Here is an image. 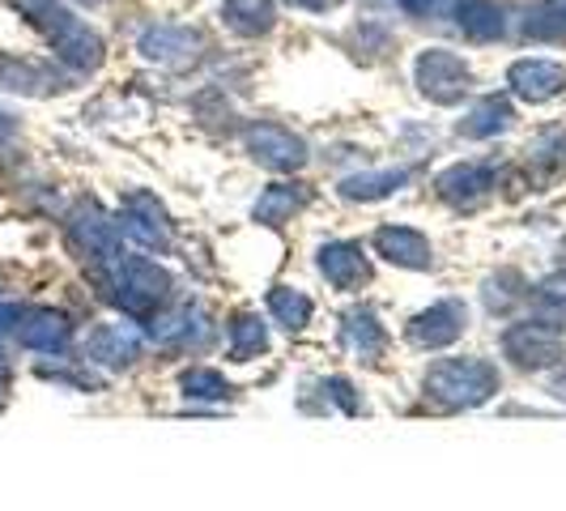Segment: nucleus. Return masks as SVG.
<instances>
[{"mask_svg":"<svg viewBox=\"0 0 566 511\" xmlns=\"http://www.w3.org/2000/svg\"><path fill=\"white\" fill-rule=\"evenodd\" d=\"M13 9L56 48V56L73 73H94L103 64V39L82 18H73L60 0H13Z\"/></svg>","mask_w":566,"mask_h":511,"instance_id":"1","label":"nucleus"},{"mask_svg":"<svg viewBox=\"0 0 566 511\" xmlns=\"http://www.w3.org/2000/svg\"><path fill=\"white\" fill-rule=\"evenodd\" d=\"M426 393L448 409H473L499 393V371L482 358H439L426 371Z\"/></svg>","mask_w":566,"mask_h":511,"instance_id":"2","label":"nucleus"},{"mask_svg":"<svg viewBox=\"0 0 566 511\" xmlns=\"http://www.w3.org/2000/svg\"><path fill=\"white\" fill-rule=\"evenodd\" d=\"M107 282H112V290H115L112 299L133 315V320H149V315L167 303V294H170V273L158 269L154 260H145V255H124L112 273H107Z\"/></svg>","mask_w":566,"mask_h":511,"instance_id":"3","label":"nucleus"},{"mask_svg":"<svg viewBox=\"0 0 566 511\" xmlns=\"http://www.w3.org/2000/svg\"><path fill=\"white\" fill-rule=\"evenodd\" d=\"M413 77H418V90H422L430 103H439V107L460 103L469 94V85H473L469 64L455 56V52H448V48H426V52H418Z\"/></svg>","mask_w":566,"mask_h":511,"instance_id":"4","label":"nucleus"},{"mask_svg":"<svg viewBox=\"0 0 566 511\" xmlns=\"http://www.w3.org/2000/svg\"><path fill=\"white\" fill-rule=\"evenodd\" d=\"M69 239H73V248H77L90 264H98L103 273H112L115 264L124 260V243H119L124 234H119V227H115L98 205H82V209L73 213Z\"/></svg>","mask_w":566,"mask_h":511,"instance_id":"5","label":"nucleus"},{"mask_svg":"<svg viewBox=\"0 0 566 511\" xmlns=\"http://www.w3.org/2000/svg\"><path fill=\"white\" fill-rule=\"evenodd\" d=\"M503 350H507V358H515L528 371L554 367L563 358V333L549 320H524V324H511L503 333Z\"/></svg>","mask_w":566,"mask_h":511,"instance_id":"6","label":"nucleus"},{"mask_svg":"<svg viewBox=\"0 0 566 511\" xmlns=\"http://www.w3.org/2000/svg\"><path fill=\"white\" fill-rule=\"evenodd\" d=\"M115 227H119V234L137 239L142 248H163L170 239L167 209H163V200L154 197V192H145V188H133L124 197V209H119Z\"/></svg>","mask_w":566,"mask_h":511,"instance_id":"7","label":"nucleus"},{"mask_svg":"<svg viewBox=\"0 0 566 511\" xmlns=\"http://www.w3.org/2000/svg\"><path fill=\"white\" fill-rule=\"evenodd\" d=\"M243 145H248V154L255 163L269 170H298L307 163V142L294 137L282 124H252L243 133Z\"/></svg>","mask_w":566,"mask_h":511,"instance_id":"8","label":"nucleus"},{"mask_svg":"<svg viewBox=\"0 0 566 511\" xmlns=\"http://www.w3.org/2000/svg\"><path fill=\"white\" fill-rule=\"evenodd\" d=\"M200 48H205L200 30L175 27V22H154V27H145L142 39H137V52H142L145 60H154V64H188V60L200 56Z\"/></svg>","mask_w":566,"mask_h":511,"instance_id":"9","label":"nucleus"},{"mask_svg":"<svg viewBox=\"0 0 566 511\" xmlns=\"http://www.w3.org/2000/svg\"><path fill=\"white\" fill-rule=\"evenodd\" d=\"M464 328H469V307L460 299H443V303H434V307H426L422 315L409 320V341L422 345V350H443Z\"/></svg>","mask_w":566,"mask_h":511,"instance_id":"10","label":"nucleus"},{"mask_svg":"<svg viewBox=\"0 0 566 511\" xmlns=\"http://www.w3.org/2000/svg\"><path fill=\"white\" fill-rule=\"evenodd\" d=\"M507 85L524 103H549L566 90V69L558 60H515L507 69Z\"/></svg>","mask_w":566,"mask_h":511,"instance_id":"11","label":"nucleus"},{"mask_svg":"<svg viewBox=\"0 0 566 511\" xmlns=\"http://www.w3.org/2000/svg\"><path fill=\"white\" fill-rule=\"evenodd\" d=\"M85 358L98 367H128L142 358V333L133 324H98L85 337Z\"/></svg>","mask_w":566,"mask_h":511,"instance_id":"12","label":"nucleus"},{"mask_svg":"<svg viewBox=\"0 0 566 511\" xmlns=\"http://www.w3.org/2000/svg\"><path fill=\"white\" fill-rule=\"evenodd\" d=\"M490 188H494V167L482 163H455L434 179V192L455 209H473L478 200L490 197Z\"/></svg>","mask_w":566,"mask_h":511,"instance_id":"13","label":"nucleus"},{"mask_svg":"<svg viewBox=\"0 0 566 511\" xmlns=\"http://www.w3.org/2000/svg\"><path fill=\"white\" fill-rule=\"evenodd\" d=\"M13 333H18V341L30 345V350L56 354V350H64L69 337H73V324H69V315L56 312V307H30V312H22Z\"/></svg>","mask_w":566,"mask_h":511,"instance_id":"14","label":"nucleus"},{"mask_svg":"<svg viewBox=\"0 0 566 511\" xmlns=\"http://www.w3.org/2000/svg\"><path fill=\"white\" fill-rule=\"evenodd\" d=\"M375 252L400 269H430V260H434L430 239L413 227H379L375 230Z\"/></svg>","mask_w":566,"mask_h":511,"instance_id":"15","label":"nucleus"},{"mask_svg":"<svg viewBox=\"0 0 566 511\" xmlns=\"http://www.w3.org/2000/svg\"><path fill=\"white\" fill-rule=\"evenodd\" d=\"M319 273L337 290H363L370 282V264L358 243H324L319 248Z\"/></svg>","mask_w":566,"mask_h":511,"instance_id":"16","label":"nucleus"},{"mask_svg":"<svg viewBox=\"0 0 566 511\" xmlns=\"http://www.w3.org/2000/svg\"><path fill=\"white\" fill-rule=\"evenodd\" d=\"M511 124H515V107H511L503 94H490L482 98L473 112L460 119V137H469V142H485V137H499V133H507Z\"/></svg>","mask_w":566,"mask_h":511,"instance_id":"17","label":"nucleus"},{"mask_svg":"<svg viewBox=\"0 0 566 511\" xmlns=\"http://www.w3.org/2000/svg\"><path fill=\"white\" fill-rule=\"evenodd\" d=\"M149 333L163 345H205L213 328H209V315L200 312V307H179V312L170 315H158Z\"/></svg>","mask_w":566,"mask_h":511,"instance_id":"18","label":"nucleus"},{"mask_svg":"<svg viewBox=\"0 0 566 511\" xmlns=\"http://www.w3.org/2000/svg\"><path fill=\"white\" fill-rule=\"evenodd\" d=\"M455 27L464 30V39H473V43H494V39H503V9L494 4V0H460L455 4Z\"/></svg>","mask_w":566,"mask_h":511,"instance_id":"19","label":"nucleus"},{"mask_svg":"<svg viewBox=\"0 0 566 511\" xmlns=\"http://www.w3.org/2000/svg\"><path fill=\"white\" fill-rule=\"evenodd\" d=\"M222 22L243 39H260L277 22V0H227L222 4Z\"/></svg>","mask_w":566,"mask_h":511,"instance_id":"20","label":"nucleus"},{"mask_svg":"<svg viewBox=\"0 0 566 511\" xmlns=\"http://www.w3.org/2000/svg\"><path fill=\"white\" fill-rule=\"evenodd\" d=\"M0 85L4 90H18V94H52V90H64V82H60L52 69L13 56H0Z\"/></svg>","mask_w":566,"mask_h":511,"instance_id":"21","label":"nucleus"},{"mask_svg":"<svg viewBox=\"0 0 566 511\" xmlns=\"http://www.w3.org/2000/svg\"><path fill=\"white\" fill-rule=\"evenodd\" d=\"M340 333H345V345H349L354 354H363V358H379L384 345H388V333H384L379 315L370 312V307H354V312L345 315Z\"/></svg>","mask_w":566,"mask_h":511,"instance_id":"22","label":"nucleus"},{"mask_svg":"<svg viewBox=\"0 0 566 511\" xmlns=\"http://www.w3.org/2000/svg\"><path fill=\"white\" fill-rule=\"evenodd\" d=\"M409 184V170H363V175H349L340 179V197L345 200H384L400 192Z\"/></svg>","mask_w":566,"mask_h":511,"instance_id":"23","label":"nucleus"},{"mask_svg":"<svg viewBox=\"0 0 566 511\" xmlns=\"http://www.w3.org/2000/svg\"><path fill=\"white\" fill-rule=\"evenodd\" d=\"M303 205V188L298 184H273V188H264L260 200L252 205V218L260 227H282L294 218V209Z\"/></svg>","mask_w":566,"mask_h":511,"instance_id":"24","label":"nucleus"},{"mask_svg":"<svg viewBox=\"0 0 566 511\" xmlns=\"http://www.w3.org/2000/svg\"><path fill=\"white\" fill-rule=\"evenodd\" d=\"M269 312H273V320L282 324L285 333H298L312 320V299L303 290H294V285H277V290H269Z\"/></svg>","mask_w":566,"mask_h":511,"instance_id":"25","label":"nucleus"},{"mask_svg":"<svg viewBox=\"0 0 566 511\" xmlns=\"http://www.w3.org/2000/svg\"><path fill=\"white\" fill-rule=\"evenodd\" d=\"M269 350V328L260 324V315L243 312L230 320V358L234 363H248L255 354H264Z\"/></svg>","mask_w":566,"mask_h":511,"instance_id":"26","label":"nucleus"},{"mask_svg":"<svg viewBox=\"0 0 566 511\" xmlns=\"http://www.w3.org/2000/svg\"><path fill=\"white\" fill-rule=\"evenodd\" d=\"M524 299H528L524 278H520V273H511V269L485 282V307H490V312H511V307H515V303H524Z\"/></svg>","mask_w":566,"mask_h":511,"instance_id":"27","label":"nucleus"},{"mask_svg":"<svg viewBox=\"0 0 566 511\" xmlns=\"http://www.w3.org/2000/svg\"><path fill=\"white\" fill-rule=\"evenodd\" d=\"M524 34H528V39H554V43H563L566 39V9L563 4H537V9H528Z\"/></svg>","mask_w":566,"mask_h":511,"instance_id":"28","label":"nucleus"},{"mask_svg":"<svg viewBox=\"0 0 566 511\" xmlns=\"http://www.w3.org/2000/svg\"><path fill=\"white\" fill-rule=\"evenodd\" d=\"M184 393H188L192 400H230L234 397V388H230L218 371H209V367L188 371V375H184Z\"/></svg>","mask_w":566,"mask_h":511,"instance_id":"29","label":"nucleus"},{"mask_svg":"<svg viewBox=\"0 0 566 511\" xmlns=\"http://www.w3.org/2000/svg\"><path fill=\"white\" fill-rule=\"evenodd\" d=\"M537 315L549 324H566V273H554L537 285Z\"/></svg>","mask_w":566,"mask_h":511,"instance_id":"30","label":"nucleus"},{"mask_svg":"<svg viewBox=\"0 0 566 511\" xmlns=\"http://www.w3.org/2000/svg\"><path fill=\"white\" fill-rule=\"evenodd\" d=\"M533 167H545L541 179H554V175L566 167V133H545V137L533 145Z\"/></svg>","mask_w":566,"mask_h":511,"instance_id":"31","label":"nucleus"},{"mask_svg":"<svg viewBox=\"0 0 566 511\" xmlns=\"http://www.w3.org/2000/svg\"><path fill=\"white\" fill-rule=\"evenodd\" d=\"M324 393H328V400H337L345 414H363V397L354 393V384H349V379H340V375L324 379Z\"/></svg>","mask_w":566,"mask_h":511,"instance_id":"32","label":"nucleus"},{"mask_svg":"<svg viewBox=\"0 0 566 511\" xmlns=\"http://www.w3.org/2000/svg\"><path fill=\"white\" fill-rule=\"evenodd\" d=\"M439 4H443V0H400V9H405L409 18H430V13H439Z\"/></svg>","mask_w":566,"mask_h":511,"instance_id":"33","label":"nucleus"},{"mask_svg":"<svg viewBox=\"0 0 566 511\" xmlns=\"http://www.w3.org/2000/svg\"><path fill=\"white\" fill-rule=\"evenodd\" d=\"M18 320H22V307H18V303H0V337H4V333H13V328H18Z\"/></svg>","mask_w":566,"mask_h":511,"instance_id":"34","label":"nucleus"},{"mask_svg":"<svg viewBox=\"0 0 566 511\" xmlns=\"http://www.w3.org/2000/svg\"><path fill=\"white\" fill-rule=\"evenodd\" d=\"M290 9H303V13H328V9H340V0H285Z\"/></svg>","mask_w":566,"mask_h":511,"instance_id":"35","label":"nucleus"},{"mask_svg":"<svg viewBox=\"0 0 566 511\" xmlns=\"http://www.w3.org/2000/svg\"><path fill=\"white\" fill-rule=\"evenodd\" d=\"M13 128H18V124H13V115H9L4 107H0V145H4L9 137H13Z\"/></svg>","mask_w":566,"mask_h":511,"instance_id":"36","label":"nucleus"},{"mask_svg":"<svg viewBox=\"0 0 566 511\" xmlns=\"http://www.w3.org/2000/svg\"><path fill=\"white\" fill-rule=\"evenodd\" d=\"M77 4H85V9H90V4H103V0H77Z\"/></svg>","mask_w":566,"mask_h":511,"instance_id":"37","label":"nucleus"},{"mask_svg":"<svg viewBox=\"0 0 566 511\" xmlns=\"http://www.w3.org/2000/svg\"><path fill=\"white\" fill-rule=\"evenodd\" d=\"M0 393H4V379H0Z\"/></svg>","mask_w":566,"mask_h":511,"instance_id":"38","label":"nucleus"}]
</instances>
